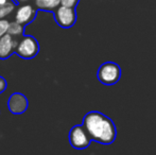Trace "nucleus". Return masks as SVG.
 <instances>
[{
	"label": "nucleus",
	"instance_id": "nucleus-1",
	"mask_svg": "<svg viewBox=\"0 0 156 155\" xmlns=\"http://www.w3.org/2000/svg\"><path fill=\"white\" fill-rule=\"evenodd\" d=\"M82 124L88 132L91 140L102 145H111L115 141L117 136L115 123L102 113L97 111L87 113L83 118Z\"/></svg>",
	"mask_w": 156,
	"mask_h": 155
},
{
	"label": "nucleus",
	"instance_id": "nucleus-2",
	"mask_svg": "<svg viewBox=\"0 0 156 155\" xmlns=\"http://www.w3.org/2000/svg\"><path fill=\"white\" fill-rule=\"evenodd\" d=\"M98 80L104 85H114L121 78V68L114 62L103 63L97 72Z\"/></svg>",
	"mask_w": 156,
	"mask_h": 155
},
{
	"label": "nucleus",
	"instance_id": "nucleus-3",
	"mask_svg": "<svg viewBox=\"0 0 156 155\" xmlns=\"http://www.w3.org/2000/svg\"><path fill=\"white\" fill-rule=\"evenodd\" d=\"M39 52V44L37 39L32 35H23L17 45L15 53L21 58L31 60Z\"/></svg>",
	"mask_w": 156,
	"mask_h": 155
},
{
	"label": "nucleus",
	"instance_id": "nucleus-4",
	"mask_svg": "<svg viewBox=\"0 0 156 155\" xmlns=\"http://www.w3.org/2000/svg\"><path fill=\"white\" fill-rule=\"evenodd\" d=\"M69 143L70 146L76 150H84L89 147L91 138L83 124L72 126L69 132Z\"/></svg>",
	"mask_w": 156,
	"mask_h": 155
},
{
	"label": "nucleus",
	"instance_id": "nucleus-5",
	"mask_svg": "<svg viewBox=\"0 0 156 155\" xmlns=\"http://www.w3.org/2000/svg\"><path fill=\"white\" fill-rule=\"evenodd\" d=\"M54 20L63 29H70L76 21V12L74 8L60 5L53 12Z\"/></svg>",
	"mask_w": 156,
	"mask_h": 155
},
{
	"label": "nucleus",
	"instance_id": "nucleus-6",
	"mask_svg": "<svg viewBox=\"0 0 156 155\" xmlns=\"http://www.w3.org/2000/svg\"><path fill=\"white\" fill-rule=\"evenodd\" d=\"M36 15L37 9L35 5H32L30 3L19 4V6L16 10V13H15V21L26 27L36 18Z\"/></svg>",
	"mask_w": 156,
	"mask_h": 155
},
{
	"label": "nucleus",
	"instance_id": "nucleus-7",
	"mask_svg": "<svg viewBox=\"0 0 156 155\" xmlns=\"http://www.w3.org/2000/svg\"><path fill=\"white\" fill-rule=\"evenodd\" d=\"M29 102L23 93H13L8 100V107L13 115H21L27 111Z\"/></svg>",
	"mask_w": 156,
	"mask_h": 155
},
{
	"label": "nucleus",
	"instance_id": "nucleus-8",
	"mask_svg": "<svg viewBox=\"0 0 156 155\" xmlns=\"http://www.w3.org/2000/svg\"><path fill=\"white\" fill-rule=\"evenodd\" d=\"M20 39L13 37L11 34L5 33L0 37V60H6L16 51L17 45Z\"/></svg>",
	"mask_w": 156,
	"mask_h": 155
},
{
	"label": "nucleus",
	"instance_id": "nucleus-9",
	"mask_svg": "<svg viewBox=\"0 0 156 155\" xmlns=\"http://www.w3.org/2000/svg\"><path fill=\"white\" fill-rule=\"evenodd\" d=\"M37 10L53 13L61 5V0H34Z\"/></svg>",
	"mask_w": 156,
	"mask_h": 155
},
{
	"label": "nucleus",
	"instance_id": "nucleus-10",
	"mask_svg": "<svg viewBox=\"0 0 156 155\" xmlns=\"http://www.w3.org/2000/svg\"><path fill=\"white\" fill-rule=\"evenodd\" d=\"M8 33L11 34L13 37L20 39L25 35V27L21 26L20 23H18L17 21H11L10 23V27H9Z\"/></svg>",
	"mask_w": 156,
	"mask_h": 155
},
{
	"label": "nucleus",
	"instance_id": "nucleus-11",
	"mask_svg": "<svg viewBox=\"0 0 156 155\" xmlns=\"http://www.w3.org/2000/svg\"><path fill=\"white\" fill-rule=\"evenodd\" d=\"M16 5L17 4L14 2V0L9 1V2H6V3L0 5V19L5 18L6 16H9V15L15 10Z\"/></svg>",
	"mask_w": 156,
	"mask_h": 155
},
{
	"label": "nucleus",
	"instance_id": "nucleus-12",
	"mask_svg": "<svg viewBox=\"0 0 156 155\" xmlns=\"http://www.w3.org/2000/svg\"><path fill=\"white\" fill-rule=\"evenodd\" d=\"M10 23L8 19H0V37L3 36L5 33H8V30H9V27H10Z\"/></svg>",
	"mask_w": 156,
	"mask_h": 155
},
{
	"label": "nucleus",
	"instance_id": "nucleus-13",
	"mask_svg": "<svg viewBox=\"0 0 156 155\" xmlns=\"http://www.w3.org/2000/svg\"><path fill=\"white\" fill-rule=\"evenodd\" d=\"M80 0H61V5L68 6V8H76Z\"/></svg>",
	"mask_w": 156,
	"mask_h": 155
},
{
	"label": "nucleus",
	"instance_id": "nucleus-14",
	"mask_svg": "<svg viewBox=\"0 0 156 155\" xmlns=\"http://www.w3.org/2000/svg\"><path fill=\"white\" fill-rule=\"evenodd\" d=\"M6 87H8V82H6V80L3 77L0 76V93H3L6 89Z\"/></svg>",
	"mask_w": 156,
	"mask_h": 155
},
{
	"label": "nucleus",
	"instance_id": "nucleus-15",
	"mask_svg": "<svg viewBox=\"0 0 156 155\" xmlns=\"http://www.w3.org/2000/svg\"><path fill=\"white\" fill-rule=\"evenodd\" d=\"M31 0H14V2L17 4V5H19V4H23V3H28V2H30Z\"/></svg>",
	"mask_w": 156,
	"mask_h": 155
},
{
	"label": "nucleus",
	"instance_id": "nucleus-16",
	"mask_svg": "<svg viewBox=\"0 0 156 155\" xmlns=\"http://www.w3.org/2000/svg\"><path fill=\"white\" fill-rule=\"evenodd\" d=\"M9 1H12V0H0V5H2V4L6 3V2H9Z\"/></svg>",
	"mask_w": 156,
	"mask_h": 155
}]
</instances>
